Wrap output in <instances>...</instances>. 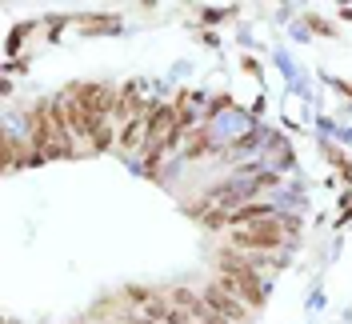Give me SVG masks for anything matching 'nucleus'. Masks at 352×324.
<instances>
[{"label":"nucleus","mask_w":352,"mask_h":324,"mask_svg":"<svg viewBox=\"0 0 352 324\" xmlns=\"http://www.w3.org/2000/svg\"><path fill=\"white\" fill-rule=\"evenodd\" d=\"M28 132H32L28 144L36 149V160H41V156H68V152H72V140H76L72 129H68V116H65V108H60V100L36 108Z\"/></svg>","instance_id":"nucleus-1"},{"label":"nucleus","mask_w":352,"mask_h":324,"mask_svg":"<svg viewBox=\"0 0 352 324\" xmlns=\"http://www.w3.org/2000/svg\"><path fill=\"white\" fill-rule=\"evenodd\" d=\"M292 233H296L292 220H285V216H268V220H256V224L236 228L232 248H241V252H272V248H280Z\"/></svg>","instance_id":"nucleus-2"},{"label":"nucleus","mask_w":352,"mask_h":324,"mask_svg":"<svg viewBox=\"0 0 352 324\" xmlns=\"http://www.w3.org/2000/svg\"><path fill=\"white\" fill-rule=\"evenodd\" d=\"M204 301H208V308H212L217 316H224L228 324H241V321H248V316H252V308H248L244 301H236L232 292H224L217 281L204 288Z\"/></svg>","instance_id":"nucleus-3"},{"label":"nucleus","mask_w":352,"mask_h":324,"mask_svg":"<svg viewBox=\"0 0 352 324\" xmlns=\"http://www.w3.org/2000/svg\"><path fill=\"white\" fill-rule=\"evenodd\" d=\"M153 108L156 105H148L140 116H132L129 125L120 129V136H116V144L124 152H140V149H148V136H153Z\"/></svg>","instance_id":"nucleus-4"},{"label":"nucleus","mask_w":352,"mask_h":324,"mask_svg":"<svg viewBox=\"0 0 352 324\" xmlns=\"http://www.w3.org/2000/svg\"><path fill=\"white\" fill-rule=\"evenodd\" d=\"M184 152L188 156H204V152H212V136L204 129H192L188 132V140H184Z\"/></svg>","instance_id":"nucleus-5"}]
</instances>
